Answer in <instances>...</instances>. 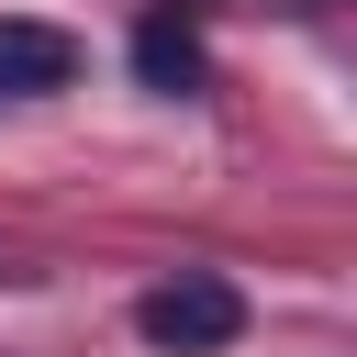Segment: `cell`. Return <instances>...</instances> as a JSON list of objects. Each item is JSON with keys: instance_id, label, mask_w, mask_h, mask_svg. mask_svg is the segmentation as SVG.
Segmentation results:
<instances>
[{"instance_id": "3957f363", "label": "cell", "mask_w": 357, "mask_h": 357, "mask_svg": "<svg viewBox=\"0 0 357 357\" xmlns=\"http://www.w3.org/2000/svg\"><path fill=\"white\" fill-rule=\"evenodd\" d=\"M134 67H145V89H201V45H190V22H145L134 33Z\"/></svg>"}, {"instance_id": "6da1fadb", "label": "cell", "mask_w": 357, "mask_h": 357, "mask_svg": "<svg viewBox=\"0 0 357 357\" xmlns=\"http://www.w3.org/2000/svg\"><path fill=\"white\" fill-rule=\"evenodd\" d=\"M134 335H145L156 357H212V346L245 335V290L212 279V268H178V279H156V290L134 301Z\"/></svg>"}, {"instance_id": "7a4b0ae2", "label": "cell", "mask_w": 357, "mask_h": 357, "mask_svg": "<svg viewBox=\"0 0 357 357\" xmlns=\"http://www.w3.org/2000/svg\"><path fill=\"white\" fill-rule=\"evenodd\" d=\"M78 78V45L56 22H0V89H67Z\"/></svg>"}]
</instances>
